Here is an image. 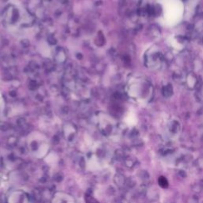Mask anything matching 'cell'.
<instances>
[{
  "mask_svg": "<svg viewBox=\"0 0 203 203\" xmlns=\"http://www.w3.org/2000/svg\"><path fill=\"white\" fill-rule=\"evenodd\" d=\"M164 10L169 22H173L178 20L181 13V9L178 8V0H168L167 3H165Z\"/></svg>",
  "mask_w": 203,
  "mask_h": 203,
  "instance_id": "1",
  "label": "cell"
},
{
  "mask_svg": "<svg viewBox=\"0 0 203 203\" xmlns=\"http://www.w3.org/2000/svg\"><path fill=\"white\" fill-rule=\"evenodd\" d=\"M158 182L160 186H161L162 187H167L168 186L167 181V179L164 177H160V178H159Z\"/></svg>",
  "mask_w": 203,
  "mask_h": 203,
  "instance_id": "2",
  "label": "cell"
}]
</instances>
